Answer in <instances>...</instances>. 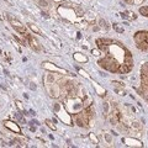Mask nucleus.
I'll use <instances>...</instances> for the list:
<instances>
[{
  "instance_id": "1",
  "label": "nucleus",
  "mask_w": 148,
  "mask_h": 148,
  "mask_svg": "<svg viewBox=\"0 0 148 148\" xmlns=\"http://www.w3.org/2000/svg\"><path fill=\"white\" fill-rule=\"evenodd\" d=\"M135 42L138 49L148 52V31H138L135 35Z\"/></svg>"
},
{
  "instance_id": "2",
  "label": "nucleus",
  "mask_w": 148,
  "mask_h": 148,
  "mask_svg": "<svg viewBox=\"0 0 148 148\" xmlns=\"http://www.w3.org/2000/svg\"><path fill=\"white\" fill-rule=\"evenodd\" d=\"M142 90L141 95L148 101V63H145L142 66Z\"/></svg>"
},
{
  "instance_id": "3",
  "label": "nucleus",
  "mask_w": 148,
  "mask_h": 148,
  "mask_svg": "<svg viewBox=\"0 0 148 148\" xmlns=\"http://www.w3.org/2000/svg\"><path fill=\"white\" fill-rule=\"evenodd\" d=\"M8 20L10 21V24L12 25V27L15 29V31H16V32H18V34H21L22 36H24L25 34H27V31H26V29L24 27V25H22L21 22L17 20V18H15L14 16H11L10 14H8Z\"/></svg>"
},
{
  "instance_id": "4",
  "label": "nucleus",
  "mask_w": 148,
  "mask_h": 148,
  "mask_svg": "<svg viewBox=\"0 0 148 148\" xmlns=\"http://www.w3.org/2000/svg\"><path fill=\"white\" fill-rule=\"evenodd\" d=\"M12 122H10V121H6L5 122V126L8 127V128H10L11 131H14V132H16V133H20L21 131H20V128H18L16 125H11Z\"/></svg>"
},
{
  "instance_id": "5",
  "label": "nucleus",
  "mask_w": 148,
  "mask_h": 148,
  "mask_svg": "<svg viewBox=\"0 0 148 148\" xmlns=\"http://www.w3.org/2000/svg\"><path fill=\"white\" fill-rule=\"evenodd\" d=\"M140 12L142 14V15H145V16L148 17V6H143V8H141V9H140Z\"/></svg>"
},
{
  "instance_id": "6",
  "label": "nucleus",
  "mask_w": 148,
  "mask_h": 148,
  "mask_svg": "<svg viewBox=\"0 0 148 148\" xmlns=\"http://www.w3.org/2000/svg\"><path fill=\"white\" fill-rule=\"evenodd\" d=\"M30 29L34 31V32H36L37 35H41V31H40V29H38V27H37L36 25H30Z\"/></svg>"
},
{
  "instance_id": "7",
  "label": "nucleus",
  "mask_w": 148,
  "mask_h": 148,
  "mask_svg": "<svg viewBox=\"0 0 148 148\" xmlns=\"http://www.w3.org/2000/svg\"><path fill=\"white\" fill-rule=\"evenodd\" d=\"M46 123H47V126H48V127H51L52 130H56V125H53L51 120H46Z\"/></svg>"
},
{
  "instance_id": "8",
  "label": "nucleus",
  "mask_w": 148,
  "mask_h": 148,
  "mask_svg": "<svg viewBox=\"0 0 148 148\" xmlns=\"http://www.w3.org/2000/svg\"><path fill=\"white\" fill-rule=\"evenodd\" d=\"M114 29L116 30L117 32H123V29H121V27H119L117 24H114Z\"/></svg>"
},
{
  "instance_id": "9",
  "label": "nucleus",
  "mask_w": 148,
  "mask_h": 148,
  "mask_svg": "<svg viewBox=\"0 0 148 148\" xmlns=\"http://www.w3.org/2000/svg\"><path fill=\"white\" fill-rule=\"evenodd\" d=\"M16 104H17V106H18V109H22V105H21L20 101H16Z\"/></svg>"
},
{
  "instance_id": "10",
  "label": "nucleus",
  "mask_w": 148,
  "mask_h": 148,
  "mask_svg": "<svg viewBox=\"0 0 148 148\" xmlns=\"http://www.w3.org/2000/svg\"><path fill=\"white\" fill-rule=\"evenodd\" d=\"M92 53L96 54V56H99V52H98V51H92Z\"/></svg>"
}]
</instances>
